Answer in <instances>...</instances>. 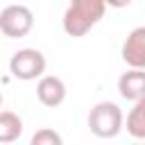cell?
Returning <instances> with one entry per match:
<instances>
[{
	"label": "cell",
	"mask_w": 145,
	"mask_h": 145,
	"mask_svg": "<svg viewBox=\"0 0 145 145\" xmlns=\"http://www.w3.org/2000/svg\"><path fill=\"white\" fill-rule=\"evenodd\" d=\"M106 7H113V9H122L127 5H131V0H104Z\"/></svg>",
	"instance_id": "8fae6325"
},
{
	"label": "cell",
	"mask_w": 145,
	"mask_h": 145,
	"mask_svg": "<svg viewBox=\"0 0 145 145\" xmlns=\"http://www.w3.org/2000/svg\"><path fill=\"white\" fill-rule=\"evenodd\" d=\"M0 109H2V93H0Z\"/></svg>",
	"instance_id": "7c38bea8"
},
{
	"label": "cell",
	"mask_w": 145,
	"mask_h": 145,
	"mask_svg": "<svg viewBox=\"0 0 145 145\" xmlns=\"http://www.w3.org/2000/svg\"><path fill=\"white\" fill-rule=\"evenodd\" d=\"M34 27V14L25 5H7L0 11V32L9 39L27 36Z\"/></svg>",
	"instance_id": "277c9868"
},
{
	"label": "cell",
	"mask_w": 145,
	"mask_h": 145,
	"mask_svg": "<svg viewBox=\"0 0 145 145\" xmlns=\"http://www.w3.org/2000/svg\"><path fill=\"white\" fill-rule=\"evenodd\" d=\"M118 93L122 100L136 102L145 95V68H129L118 77Z\"/></svg>",
	"instance_id": "52a82bcc"
},
{
	"label": "cell",
	"mask_w": 145,
	"mask_h": 145,
	"mask_svg": "<svg viewBox=\"0 0 145 145\" xmlns=\"http://www.w3.org/2000/svg\"><path fill=\"white\" fill-rule=\"evenodd\" d=\"M63 138L54 131V129H39L32 136V145H61Z\"/></svg>",
	"instance_id": "30bf717a"
},
{
	"label": "cell",
	"mask_w": 145,
	"mask_h": 145,
	"mask_svg": "<svg viewBox=\"0 0 145 145\" xmlns=\"http://www.w3.org/2000/svg\"><path fill=\"white\" fill-rule=\"evenodd\" d=\"M45 66H48V61H45L43 52L36 48H23V50L14 52L9 59V72L23 82H32V79L41 77L45 72Z\"/></svg>",
	"instance_id": "3957f363"
},
{
	"label": "cell",
	"mask_w": 145,
	"mask_h": 145,
	"mask_svg": "<svg viewBox=\"0 0 145 145\" xmlns=\"http://www.w3.org/2000/svg\"><path fill=\"white\" fill-rule=\"evenodd\" d=\"M127 131L134 138L145 140V95L138 97L131 106V111L127 113Z\"/></svg>",
	"instance_id": "9c48e42d"
},
{
	"label": "cell",
	"mask_w": 145,
	"mask_h": 145,
	"mask_svg": "<svg viewBox=\"0 0 145 145\" xmlns=\"http://www.w3.org/2000/svg\"><path fill=\"white\" fill-rule=\"evenodd\" d=\"M106 11L104 0H70L63 14V32L72 39L88 34Z\"/></svg>",
	"instance_id": "6da1fadb"
},
{
	"label": "cell",
	"mask_w": 145,
	"mask_h": 145,
	"mask_svg": "<svg viewBox=\"0 0 145 145\" xmlns=\"http://www.w3.org/2000/svg\"><path fill=\"white\" fill-rule=\"evenodd\" d=\"M125 125V116L120 111V106L116 102H97L91 111H88V129L97 136V138H113L122 131Z\"/></svg>",
	"instance_id": "7a4b0ae2"
},
{
	"label": "cell",
	"mask_w": 145,
	"mask_h": 145,
	"mask_svg": "<svg viewBox=\"0 0 145 145\" xmlns=\"http://www.w3.org/2000/svg\"><path fill=\"white\" fill-rule=\"evenodd\" d=\"M36 97L45 106H59L66 100V84L57 75H41L36 84Z\"/></svg>",
	"instance_id": "8992f818"
},
{
	"label": "cell",
	"mask_w": 145,
	"mask_h": 145,
	"mask_svg": "<svg viewBox=\"0 0 145 145\" xmlns=\"http://www.w3.org/2000/svg\"><path fill=\"white\" fill-rule=\"evenodd\" d=\"M23 134V120L14 111L0 109V143H14Z\"/></svg>",
	"instance_id": "ba28073f"
},
{
	"label": "cell",
	"mask_w": 145,
	"mask_h": 145,
	"mask_svg": "<svg viewBox=\"0 0 145 145\" xmlns=\"http://www.w3.org/2000/svg\"><path fill=\"white\" fill-rule=\"evenodd\" d=\"M120 54L129 68H145V25L134 27L127 34Z\"/></svg>",
	"instance_id": "5b68a950"
}]
</instances>
